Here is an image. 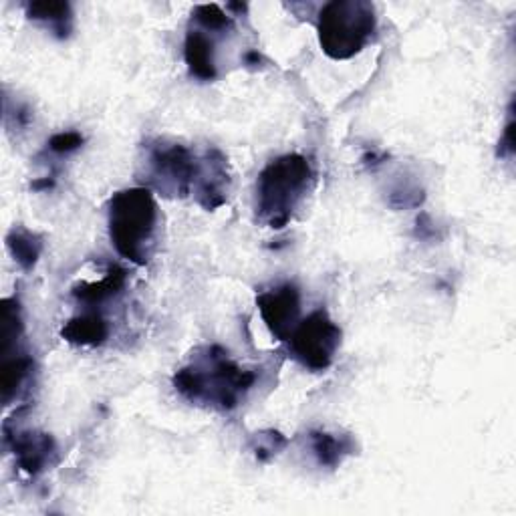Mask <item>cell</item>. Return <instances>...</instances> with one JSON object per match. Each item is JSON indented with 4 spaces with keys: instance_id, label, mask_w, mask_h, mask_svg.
Returning a JSON list of instances; mask_svg holds the SVG:
<instances>
[{
    "instance_id": "obj_1",
    "label": "cell",
    "mask_w": 516,
    "mask_h": 516,
    "mask_svg": "<svg viewBox=\"0 0 516 516\" xmlns=\"http://www.w3.org/2000/svg\"><path fill=\"white\" fill-rule=\"evenodd\" d=\"M254 381L256 373L242 369L218 345L206 347L174 375V387L180 396L192 404H204L224 412L240 404Z\"/></svg>"
},
{
    "instance_id": "obj_2",
    "label": "cell",
    "mask_w": 516,
    "mask_h": 516,
    "mask_svg": "<svg viewBox=\"0 0 516 516\" xmlns=\"http://www.w3.org/2000/svg\"><path fill=\"white\" fill-rule=\"evenodd\" d=\"M158 228V204L152 190L129 188L109 202V236L115 250L136 265H148Z\"/></svg>"
},
{
    "instance_id": "obj_3",
    "label": "cell",
    "mask_w": 516,
    "mask_h": 516,
    "mask_svg": "<svg viewBox=\"0 0 516 516\" xmlns=\"http://www.w3.org/2000/svg\"><path fill=\"white\" fill-rule=\"evenodd\" d=\"M313 172L299 154L273 160L258 176L256 212L271 228H283L305 198Z\"/></svg>"
},
{
    "instance_id": "obj_4",
    "label": "cell",
    "mask_w": 516,
    "mask_h": 516,
    "mask_svg": "<svg viewBox=\"0 0 516 516\" xmlns=\"http://www.w3.org/2000/svg\"><path fill=\"white\" fill-rule=\"evenodd\" d=\"M377 19L371 3L335 0L319 13V43L327 57L345 61L355 57L375 35Z\"/></svg>"
},
{
    "instance_id": "obj_5",
    "label": "cell",
    "mask_w": 516,
    "mask_h": 516,
    "mask_svg": "<svg viewBox=\"0 0 516 516\" xmlns=\"http://www.w3.org/2000/svg\"><path fill=\"white\" fill-rule=\"evenodd\" d=\"M295 359L311 369L325 371L341 345V329L327 315V311H315L307 319L299 321L293 335L289 337Z\"/></svg>"
},
{
    "instance_id": "obj_6",
    "label": "cell",
    "mask_w": 516,
    "mask_h": 516,
    "mask_svg": "<svg viewBox=\"0 0 516 516\" xmlns=\"http://www.w3.org/2000/svg\"><path fill=\"white\" fill-rule=\"evenodd\" d=\"M150 178L152 182L166 194H176V196H188L194 192L200 168H202V158H196L192 150L180 144H158L152 146L150 158Z\"/></svg>"
},
{
    "instance_id": "obj_7",
    "label": "cell",
    "mask_w": 516,
    "mask_h": 516,
    "mask_svg": "<svg viewBox=\"0 0 516 516\" xmlns=\"http://www.w3.org/2000/svg\"><path fill=\"white\" fill-rule=\"evenodd\" d=\"M258 311L279 341H289L301 315V293L295 285H281L256 297Z\"/></svg>"
},
{
    "instance_id": "obj_8",
    "label": "cell",
    "mask_w": 516,
    "mask_h": 516,
    "mask_svg": "<svg viewBox=\"0 0 516 516\" xmlns=\"http://www.w3.org/2000/svg\"><path fill=\"white\" fill-rule=\"evenodd\" d=\"M228 182L226 158L218 150H208L202 156V168L194 188L198 204L206 210H216L226 204Z\"/></svg>"
},
{
    "instance_id": "obj_9",
    "label": "cell",
    "mask_w": 516,
    "mask_h": 516,
    "mask_svg": "<svg viewBox=\"0 0 516 516\" xmlns=\"http://www.w3.org/2000/svg\"><path fill=\"white\" fill-rule=\"evenodd\" d=\"M7 436V444H11L15 456H17V464L23 472H27L29 476H37L41 474L49 464L51 458L57 452L55 440L49 434H41V432H15Z\"/></svg>"
},
{
    "instance_id": "obj_10",
    "label": "cell",
    "mask_w": 516,
    "mask_h": 516,
    "mask_svg": "<svg viewBox=\"0 0 516 516\" xmlns=\"http://www.w3.org/2000/svg\"><path fill=\"white\" fill-rule=\"evenodd\" d=\"M184 57L190 73L200 81H214L216 59H214V41L202 31H188L184 43Z\"/></svg>"
},
{
    "instance_id": "obj_11",
    "label": "cell",
    "mask_w": 516,
    "mask_h": 516,
    "mask_svg": "<svg viewBox=\"0 0 516 516\" xmlns=\"http://www.w3.org/2000/svg\"><path fill=\"white\" fill-rule=\"evenodd\" d=\"M61 337L73 345L95 347L105 343V339L109 337V325L97 313H83L63 325Z\"/></svg>"
},
{
    "instance_id": "obj_12",
    "label": "cell",
    "mask_w": 516,
    "mask_h": 516,
    "mask_svg": "<svg viewBox=\"0 0 516 516\" xmlns=\"http://www.w3.org/2000/svg\"><path fill=\"white\" fill-rule=\"evenodd\" d=\"M125 283H127V273L121 267H111L103 279L73 287V297L87 305H101L107 299L117 297L125 289Z\"/></svg>"
},
{
    "instance_id": "obj_13",
    "label": "cell",
    "mask_w": 516,
    "mask_h": 516,
    "mask_svg": "<svg viewBox=\"0 0 516 516\" xmlns=\"http://www.w3.org/2000/svg\"><path fill=\"white\" fill-rule=\"evenodd\" d=\"M311 446L317 462L327 468H337L341 462L355 452L351 436H339L329 432H311Z\"/></svg>"
},
{
    "instance_id": "obj_14",
    "label": "cell",
    "mask_w": 516,
    "mask_h": 516,
    "mask_svg": "<svg viewBox=\"0 0 516 516\" xmlns=\"http://www.w3.org/2000/svg\"><path fill=\"white\" fill-rule=\"evenodd\" d=\"M7 246L15 261L21 265V269L33 271L43 252V238L31 230L15 228L7 236Z\"/></svg>"
},
{
    "instance_id": "obj_15",
    "label": "cell",
    "mask_w": 516,
    "mask_h": 516,
    "mask_svg": "<svg viewBox=\"0 0 516 516\" xmlns=\"http://www.w3.org/2000/svg\"><path fill=\"white\" fill-rule=\"evenodd\" d=\"M33 371V357L27 353H13L5 357L3 363V398L5 404L11 402V398L21 390L23 383L29 379Z\"/></svg>"
},
{
    "instance_id": "obj_16",
    "label": "cell",
    "mask_w": 516,
    "mask_h": 516,
    "mask_svg": "<svg viewBox=\"0 0 516 516\" xmlns=\"http://www.w3.org/2000/svg\"><path fill=\"white\" fill-rule=\"evenodd\" d=\"M27 15L33 21H43L53 27V31L63 39L71 33L73 13L69 3H33L27 7Z\"/></svg>"
},
{
    "instance_id": "obj_17",
    "label": "cell",
    "mask_w": 516,
    "mask_h": 516,
    "mask_svg": "<svg viewBox=\"0 0 516 516\" xmlns=\"http://www.w3.org/2000/svg\"><path fill=\"white\" fill-rule=\"evenodd\" d=\"M194 19L204 31L212 33H224L226 29H232V17H228L218 5H200L194 9Z\"/></svg>"
},
{
    "instance_id": "obj_18",
    "label": "cell",
    "mask_w": 516,
    "mask_h": 516,
    "mask_svg": "<svg viewBox=\"0 0 516 516\" xmlns=\"http://www.w3.org/2000/svg\"><path fill=\"white\" fill-rule=\"evenodd\" d=\"M254 454L258 460H269L273 458L275 454H279V450L287 444V440L283 438V434L275 432V430H269V432H261L256 434L254 438Z\"/></svg>"
},
{
    "instance_id": "obj_19",
    "label": "cell",
    "mask_w": 516,
    "mask_h": 516,
    "mask_svg": "<svg viewBox=\"0 0 516 516\" xmlns=\"http://www.w3.org/2000/svg\"><path fill=\"white\" fill-rule=\"evenodd\" d=\"M83 146V136L79 132H61L49 140V150L55 154H71Z\"/></svg>"
},
{
    "instance_id": "obj_20",
    "label": "cell",
    "mask_w": 516,
    "mask_h": 516,
    "mask_svg": "<svg viewBox=\"0 0 516 516\" xmlns=\"http://www.w3.org/2000/svg\"><path fill=\"white\" fill-rule=\"evenodd\" d=\"M512 129H514V123H512V119H510V121H508V125H506V129H504V140H502V146L506 148V152H508V154H512V150H514Z\"/></svg>"
},
{
    "instance_id": "obj_21",
    "label": "cell",
    "mask_w": 516,
    "mask_h": 516,
    "mask_svg": "<svg viewBox=\"0 0 516 516\" xmlns=\"http://www.w3.org/2000/svg\"><path fill=\"white\" fill-rule=\"evenodd\" d=\"M244 61H246V65H258V63L263 61V57L258 55L256 51H248V53L244 55Z\"/></svg>"
},
{
    "instance_id": "obj_22",
    "label": "cell",
    "mask_w": 516,
    "mask_h": 516,
    "mask_svg": "<svg viewBox=\"0 0 516 516\" xmlns=\"http://www.w3.org/2000/svg\"><path fill=\"white\" fill-rule=\"evenodd\" d=\"M53 186H55V180H53V178L39 180V182H35V184H33V188H35V190H49V188H53Z\"/></svg>"
}]
</instances>
